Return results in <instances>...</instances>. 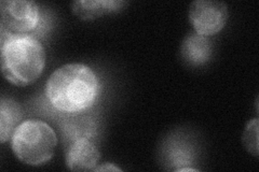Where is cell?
Segmentation results:
<instances>
[{"label":"cell","mask_w":259,"mask_h":172,"mask_svg":"<svg viewBox=\"0 0 259 172\" xmlns=\"http://www.w3.org/2000/svg\"><path fill=\"white\" fill-rule=\"evenodd\" d=\"M58 143L54 130L47 123L28 120L18 126L11 138L14 155L29 166H41L50 160Z\"/></svg>","instance_id":"3"},{"label":"cell","mask_w":259,"mask_h":172,"mask_svg":"<svg viewBox=\"0 0 259 172\" xmlns=\"http://www.w3.org/2000/svg\"><path fill=\"white\" fill-rule=\"evenodd\" d=\"M23 118L21 105L10 98H2L0 101V141L7 142L12 138Z\"/></svg>","instance_id":"9"},{"label":"cell","mask_w":259,"mask_h":172,"mask_svg":"<svg viewBox=\"0 0 259 172\" xmlns=\"http://www.w3.org/2000/svg\"><path fill=\"white\" fill-rule=\"evenodd\" d=\"M100 83L95 72L83 64H68L52 73L46 96L56 110L76 113L93 105Z\"/></svg>","instance_id":"1"},{"label":"cell","mask_w":259,"mask_h":172,"mask_svg":"<svg viewBox=\"0 0 259 172\" xmlns=\"http://www.w3.org/2000/svg\"><path fill=\"white\" fill-rule=\"evenodd\" d=\"M93 171H120V169L113 166L112 163L106 162V163H104V165H102V166L95 167Z\"/></svg>","instance_id":"12"},{"label":"cell","mask_w":259,"mask_h":172,"mask_svg":"<svg viewBox=\"0 0 259 172\" xmlns=\"http://www.w3.org/2000/svg\"><path fill=\"white\" fill-rule=\"evenodd\" d=\"M183 60L192 66H200L208 62L212 55V44L205 36L191 34L186 37L181 47Z\"/></svg>","instance_id":"7"},{"label":"cell","mask_w":259,"mask_h":172,"mask_svg":"<svg viewBox=\"0 0 259 172\" xmlns=\"http://www.w3.org/2000/svg\"><path fill=\"white\" fill-rule=\"evenodd\" d=\"M243 144L245 149L253 154L254 156H258V120L255 119L250 121L243 134Z\"/></svg>","instance_id":"11"},{"label":"cell","mask_w":259,"mask_h":172,"mask_svg":"<svg viewBox=\"0 0 259 172\" xmlns=\"http://www.w3.org/2000/svg\"><path fill=\"white\" fill-rule=\"evenodd\" d=\"M228 20V8L217 0H196L189 8V21L198 35L212 36L220 32Z\"/></svg>","instance_id":"5"},{"label":"cell","mask_w":259,"mask_h":172,"mask_svg":"<svg viewBox=\"0 0 259 172\" xmlns=\"http://www.w3.org/2000/svg\"><path fill=\"white\" fill-rule=\"evenodd\" d=\"M0 32L25 36L39 23V7L28 0H3L0 3Z\"/></svg>","instance_id":"4"},{"label":"cell","mask_w":259,"mask_h":172,"mask_svg":"<svg viewBox=\"0 0 259 172\" xmlns=\"http://www.w3.org/2000/svg\"><path fill=\"white\" fill-rule=\"evenodd\" d=\"M0 51L3 75L10 83L26 86L41 76L46 66V52L35 37L0 32Z\"/></svg>","instance_id":"2"},{"label":"cell","mask_w":259,"mask_h":172,"mask_svg":"<svg viewBox=\"0 0 259 172\" xmlns=\"http://www.w3.org/2000/svg\"><path fill=\"white\" fill-rule=\"evenodd\" d=\"M100 158V151L91 139H78L67 146L66 165L71 171H93Z\"/></svg>","instance_id":"6"},{"label":"cell","mask_w":259,"mask_h":172,"mask_svg":"<svg viewBox=\"0 0 259 172\" xmlns=\"http://www.w3.org/2000/svg\"><path fill=\"white\" fill-rule=\"evenodd\" d=\"M194 153L191 145L176 141L169 142L166 147L165 158L168 161V165H171L175 170L191 165Z\"/></svg>","instance_id":"10"},{"label":"cell","mask_w":259,"mask_h":172,"mask_svg":"<svg viewBox=\"0 0 259 172\" xmlns=\"http://www.w3.org/2000/svg\"><path fill=\"white\" fill-rule=\"evenodd\" d=\"M126 3L118 0H79L72 4V12L81 20H93L119 11Z\"/></svg>","instance_id":"8"}]
</instances>
